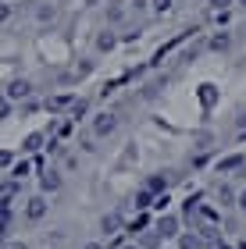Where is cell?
Segmentation results:
<instances>
[{
	"label": "cell",
	"instance_id": "22",
	"mask_svg": "<svg viewBox=\"0 0 246 249\" xmlns=\"http://www.w3.org/2000/svg\"><path fill=\"white\" fill-rule=\"evenodd\" d=\"M7 249H29V246H21V242H11V246H7Z\"/></svg>",
	"mask_w": 246,
	"mask_h": 249
},
{
	"label": "cell",
	"instance_id": "26",
	"mask_svg": "<svg viewBox=\"0 0 246 249\" xmlns=\"http://www.w3.org/2000/svg\"><path fill=\"white\" fill-rule=\"evenodd\" d=\"M239 4H246V0H239Z\"/></svg>",
	"mask_w": 246,
	"mask_h": 249
},
{
	"label": "cell",
	"instance_id": "3",
	"mask_svg": "<svg viewBox=\"0 0 246 249\" xmlns=\"http://www.w3.org/2000/svg\"><path fill=\"white\" fill-rule=\"evenodd\" d=\"M25 213H29V221L47 217V199H43V196H32V199H29V207H25Z\"/></svg>",
	"mask_w": 246,
	"mask_h": 249
},
{
	"label": "cell",
	"instance_id": "20",
	"mask_svg": "<svg viewBox=\"0 0 246 249\" xmlns=\"http://www.w3.org/2000/svg\"><path fill=\"white\" fill-rule=\"evenodd\" d=\"M168 7H171V0H153V11H161V15H164Z\"/></svg>",
	"mask_w": 246,
	"mask_h": 249
},
{
	"label": "cell",
	"instance_id": "8",
	"mask_svg": "<svg viewBox=\"0 0 246 249\" xmlns=\"http://www.w3.org/2000/svg\"><path fill=\"white\" fill-rule=\"evenodd\" d=\"M243 164H246L243 157H225V160L218 164V171H236V167H243Z\"/></svg>",
	"mask_w": 246,
	"mask_h": 249
},
{
	"label": "cell",
	"instance_id": "16",
	"mask_svg": "<svg viewBox=\"0 0 246 249\" xmlns=\"http://www.w3.org/2000/svg\"><path fill=\"white\" fill-rule=\"evenodd\" d=\"M210 47H214V50H225V47H228V36H225V32L214 36V39H210Z\"/></svg>",
	"mask_w": 246,
	"mask_h": 249
},
{
	"label": "cell",
	"instance_id": "19",
	"mask_svg": "<svg viewBox=\"0 0 246 249\" xmlns=\"http://www.w3.org/2000/svg\"><path fill=\"white\" fill-rule=\"evenodd\" d=\"M79 114H86V100H75V107H72V118H79Z\"/></svg>",
	"mask_w": 246,
	"mask_h": 249
},
{
	"label": "cell",
	"instance_id": "15",
	"mask_svg": "<svg viewBox=\"0 0 246 249\" xmlns=\"http://www.w3.org/2000/svg\"><path fill=\"white\" fill-rule=\"evenodd\" d=\"M150 203H153V199H150V189H143V192H136V207H139V210H147Z\"/></svg>",
	"mask_w": 246,
	"mask_h": 249
},
{
	"label": "cell",
	"instance_id": "1",
	"mask_svg": "<svg viewBox=\"0 0 246 249\" xmlns=\"http://www.w3.org/2000/svg\"><path fill=\"white\" fill-rule=\"evenodd\" d=\"M32 93V86L25 82V78H15V82H7V100H25Z\"/></svg>",
	"mask_w": 246,
	"mask_h": 249
},
{
	"label": "cell",
	"instance_id": "23",
	"mask_svg": "<svg viewBox=\"0 0 246 249\" xmlns=\"http://www.w3.org/2000/svg\"><path fill=\"white\" fill-rule=\"evenodd\" d=\"M239 207H243V210H246V192H243V196H239Z\"/></svg>",
	"mask_w": 246,
	"mask_h": 249
},
{
	"label": "cell",
	"instance_id": "6",
	"mask_svg": "<svg viewBox=\"0 0 246 249\" xmlns=\"http://www.w3.org/2000/svg\"><path fill=\"white\" fill-rule=\"evenodd\" d=\"M39 185H43V192H57L61 189V175H54V171H47L39 178Z\"/></svg>",
	"mask_w": 246,
	"mask_h": 249
},
{
	"label": "cell",
	"instance_id": "12",
	"mask_svg": "<svg viewBox=\"0 0 246 249\" xmlns=\"http://www.w3.org/2000/svg\"><path fill=\"white\" fill-rule=\"evenodd\" d=\"M61 107H75V100L72 96H54L50 100V110H61Z\"/></svg>",
	"mask_w": 246,
	"mask_h": 249
},
{
	"label": "cell",
	"instance_id": "7",
	"mask_svg": "<svg viewBox=\"0 0 246 249\" xmlns=\"http://www.w3.org/2000/svg\"><path fill=\"white\" fill-rule=\"evenodd\" d=\"M200 104H204V107H214V104H218V89H214V86H200Z\"/></svg>",
	"mask_w": 246,
	"mask_h": 249
},
{
	"label": "cell",
	"instance_id": "21",
	"mask_svg": "<svg viewBox=\"0 0 246 249\" xmlns=\"http://www.w3.org/2000/svg\"><path fill=\"white\" fill-rule=\"evenodd\" d=\"M210 4H214V7H218V15H221V11H225V7L232 4V0H210Z\"/></svg>",
	"mask_w": 246,
	"mask_h": 249
},
{
	"label": "cell",
	"instance_id": "5",
	"mask_svg": "<svg viewBox=\"0 0 246 249\" xmlns=\"http://www.w3.org/2000/svg\"><path fill=\"white\" fill-rule=\"evenodd\" d=\"M100 228L107 235H118L121 231V213H104V221H100Z\"/></svg>",
	"mask_w": 246,
	"mask_h": 249
},
{
	"label": "cell",
	"instance_id": "14",
	"mask_svg": "<svg viewBox=\"0 0 246 249\" xmlns=\"http://www.w3.org/2000/svg\"><path fill=\"white\" fill-rule=\"evenodd\" d=\"M147 189H150V192H161V189H168V178H161V175H153L150 182H147Z\"/></svg>",
	"mask_w": 246,
	"mask_h": 249
},
{
	"label": "cell",
	"instance_id": "25",
	"mask_svg": "<svg viewBox=\"0 0 246 249\" xmlns=\"http://www.w3.org/2000/svg\"><path fill=\"white\" fill-rule=\"evenodd\" d=\"M125 249H139V246H125Z\"/></svg>",
	"mask_w": 246,
	"mask_h": 249
},
{
	"label": "cell",
	"instance_id": "18",
	"mask_svg": "<svg viewBox=\"0 0 246 249\" xmlns=\"http://www.w3.org/2000/svg\"><path fill=\"white\" fill-rule=\"evenodd\" d=\"M11 175H15V178H25V175H29V164H25V160L15 164V171H11Z\"/></svg>",
	"mask_w": 246,
	"mask_h": 249
},
{
	"label": "cell",
	"instance_id": "9",
	"mask_svg": "<svg viewBox=\"0 0 246 249\" xmlns=\"http://www.w3.org/2000/svg\"><path fill=\"white\" fill-rule=\"evenodd\" d=\"M39 142H43V135H39V132H32V135H25V146H21V150L36 153V150H39Z\"/></svg>",
	"mask_w": 246,
	"mask_h": 249
},
{
	"label": "cell",
	"instance_id": "10",
	"mask_svg": "<svg viewBox=\"0 0 246 249\" xmlns=\"http://www.w3.org/2000/svg\"><path fill=\"white\" fill-rule=\"evenodd\" d=\"M204 242L196 239V235H182V239H178V249H200Z\"/></svg>",
	"mask_w": 246,
	"mask_h": 249
},
{
	"label": "cell",
	"instance_id": "24",
	"mask_svg": "<svg viewBox=\"0 0 246 249\" xmlns=\"http://www.w3.org/2000/svg\"><path fill=\"white\" fill-rule=\"evenodd\" d=\"M86 249H100V246H96V242H89V246H86Z\"/></svg>",
	"mask_w": 246,
	"mask_h": 249
},
{
	"label": "cell",
	"instance_id": "4",
	"mask_svg": "<svg viewBox=\"0 0 246 249\" xmlns=\"http://www.w3.org/2000/svg\"><path fill=\"white\" fill-rule=\"evenodd\" d=\"M157 235H164V239H171V235H178V221L171 217V213L157 221Z\"/></svg>",
	"mask_w": 246,
	"mask_h": 249
},
{
	"label": "cell",
	"instance_id": "2",
	"mask_svg": "<svg viewBox=\"0 0 246 249\" xmlns=\"http://www.w3.org/2000/svg\"><path fill=\"white\" fill-rule=\"evenodd\" d=\"M114 128H118V118H114V114H100V118L93 121V132H96V135H111Z\"/></svg>",
	"mask_w": 246,
	"mask_h": 249
},
{
	"label": "cell",
	"instance_id": "17",
	"mask_svg": "<svg viewBox=\"0 0 246 249\" xmlns=\"http://www.w3.org/2000/svg\"><path fill=\"white\" fill-rule=\"evenodd\" d=\"M161 242V235L157 231H150V235H143V246H147V249H153V246H157Z\"/></svg>",
	"mask_w": 246,
	"mask_h": 249
},
{
	"label": "cell",
	"instance_id": "13",
	"mask_svg": "<svg viewBox=\"0 0 246 249\" xmlns=\"http://www.w3.org/2000/svg\"><path fill=\"white\" fill-rule=\"evenodd\" d=\"M15 192H18V182H4V192H0V196H4V207L15 199Z\"/></svg>",
	"mask_w": 246,
	"mask_h": 249
},
{
	"label": "cell",
	"instance_id": "11",
	"mask_svg": "<svg viewBox=\"0 0 246 249\" xmlns=\"http://www.w3.org/2000/svg\"><path fill=\"white\" fill-rule=\"evenodd\" d=\"M114 43H118V39L111 36V32H100V36H96V47H100V50H111Z\"/></svg>",
	"mask_w": 246,
	"mask_h": 249
}]
</instances>
